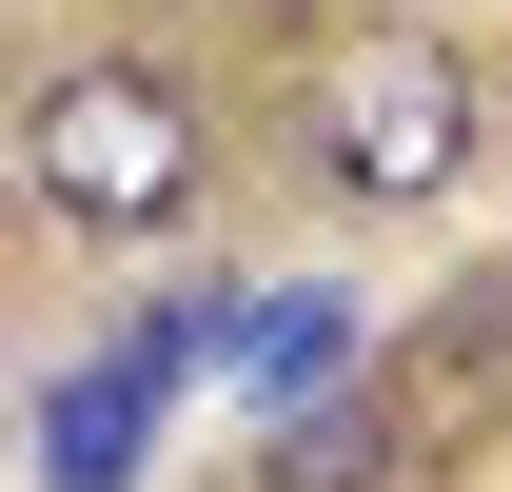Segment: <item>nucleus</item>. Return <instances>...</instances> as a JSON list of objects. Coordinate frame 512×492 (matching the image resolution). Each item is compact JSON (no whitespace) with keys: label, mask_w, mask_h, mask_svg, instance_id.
<instances>
[{"label":"nucleus","mask_w":512,"mask_h":492,"mask_svg":"<svg viewBox=\"0 0 512 492\" xmlns=\"http://www.w3.org/2000/svg\"><path fill=\"white\" fill-rule=\"evenodd\" d=\"M473 138H493V99H473V40H434V20L335 40L316 99H296V158H316V197H355V217H434V197L473 178Z\"/></svg>","instance_id":"obj_1"},{"label":"nucleus","mask_w":512,"mask_h":492,"mask_svg":"<svg viewBox=\"0 0 512 492\" xmlns=\"http://www.w3.org/2000/svg\"><path fill=\"white\" fill-rule=\"evenodd\" d=\"M20 178L60 197L79 237H158V217H197V178H217V119H197V79H158V60H60L40 119H20Z\"/></svg>","instance_id":"obj_2"},{"label":"nucleus","mask_w":512,"mask_h":492,"mask_svg":"<svg viewBox=\"0 0 512 492\" xmlns=\"http://www.w3.org/2000/svg\"><path fill=\"white\" fill-rule=\"evenodd\" d=\"M217 335H237V315L178 296V315H138L99 374H60V394H40V492H138V453H158V414L197 394V355H217Z\"/></svg>","instance_id":"obj_3"},{"label":"nucleus","mask_w":512,"mask_h":492,"mask_svg":"<svg viewBox=\"0 0 512 492\" xmlns=\"http://www.w3.org/2000/svg\"><path fill=\"white\" fill-rule=\"evenodd\" d=\"M414 453H434V433H414V394H394V374H335V394H296V414H276L256 492H394Z\"/></svg>","instance_id":"obj_4"},{"label":"nucleus","mask_w":512,"mask_h":492,"mask_svg":"<svg viewBox=\"0 0 512 492\" xmlns=\"http://www.w3.org/2000/svg\"><path fill=\"white\" fill-rule=\"evenodd\" d=\"M375 374L414 394V433H493V414H512V276H473L453 315H414Z\"/></svg>","instance_id":"obj_5"},{"label":"nucleus","mask_w":512,"mask_h":492,"mask_svg":"<svg viewBox=\"0 0 512 492\" xmlns=\"http://www.w3.org/2000/svg\"><path fill=\"white\" fill-rule=\"evenodd\" d=\"M237 374L296 414V394H335V374H375V335H355V296H256L237 315Z\"/></svg>","instance_id":"obj_6"}]
</instances>
